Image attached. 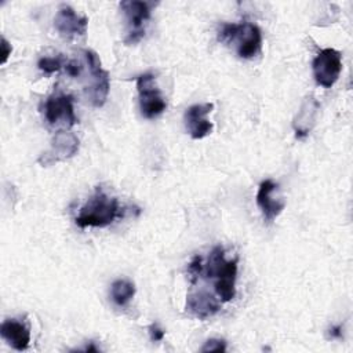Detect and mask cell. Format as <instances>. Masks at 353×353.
<instances>
[{"label":"cell","mask_w":353,"mask_h":353,"mask_svg":"<svg viewBox=\"0 0 353 353\" xmlns=\"http://www.w3.org/2000/svg\"><path fill=\"white\" fill-rule=\"evenodd\" d=\"M317 110H319V103L312 97L303 102L301 110L294 119V130H295V137L298 139H302L309 135L312 127L316 123Z\"/></svg>","instance_id":"15"},{"label":"cell","mask_w":353,"mask_h":353,"mask_svg":"<svg viewBox=\"0 0 353 353\" xmlns=\"http://www.w3.org/2000/svg\"><path fill=\"white\" fill-rule=\"evenodd\" d=\"M137 91L139 110L145 119H156L165 110L167 103L152 73H143L137 77Z\"/></svg>","instance_id":"6"},{"label":"cell","mask_w":353,"mask_h":353,"mask_svg":"<svg viewBox=\"0 0 353 353\" xmlns=\"http://www.w3.org/2000/svg\"><path fill=\"white\" fill-rule=\"evenodd\" d=\"M54 26L62 39L73 40L87 33L88 18L79 15L70 6L62 4L54 18Z\"/></svg>","instance_id":"10"},{"label":"cell","mask_w":353,"mask_h":353,"mask_svg":"<svg viewBox=\"0 0 353 353\" xmlns=\"http://www.w3.org/2000/svg\"><path fill=\"white\" fill-rule=\"evenodd\" d=\"M214 109V103H194L185 110L183 123L188 134L193 139H203L212 132V123L208 120V114Z\"/></svg>","instance_id":"11"},{"label":"cell","mask_w":353,"mask_h":353,"mask_svg":"<svg viewBox=\"0 0 353 353\" xmlns=\"http://www.w3.org/2000/svg\"><path fill=\"white\" fill-rule=\"evenodd\" d=\"M124 215V208L116 197H110L102 188H97L94 194L80 207L74 223L81 228H106Z\"/></svg>","instance_id":"1"},{"label":"cell","mask_w":353,"mask_h":353,"mask_svg":"<svg viewBox=\"0 0 353 353\" xmlns=\"http://www.w3.org/2000/svg\"><path fill=\"white\" fill-rule=\"evenodd\" d=\"M342 336V325L336 324V325H331L327 331V338L328 339H338Z\"/></svg>","instance_id":"21"},{"label":"cell","mask_w":353,"mask_h":353,"mask_svg":"<svg viewBox=\"0 0 353 353\" xmlns=\"http://www.w3.org/2000/svg\"><path fill=\"white\" fill-rule=\"evenodd\" d=\"M79 150V138L69 131L58 130L51 139L50 149L43 152L37 163L43 167L52 165L58 161H65L73 157Z\"/></svg>","instance_id":"8"},{"label":"cell","mask_w":353,"mask_h":353,"mask_svg":"<svg viewBox=\"0 0 353 353\" xmlns=\"http://www.w3.org/2000/svg\"><path fill=\"white\" fill-rule=\"evenodd\" d=\"M135 284L127 279H117L110 285V298L117 306H125L135 295Z\"/></svg>","instance_id":"16"},{"label":"cell","mask_w":353,"mask_h":353,"mask_svg":"<svg viewBox=\"0 0 353 353\" xmlns=\"http://www.w3.org/2000/svg\"><path fill=\"white\" fill-rule=\"evenodd\" d=\"M201 352H226V342L223 339L211 338L200 349Z\"/></svg>","instance_id":"18"},{"label":"cell","mask_w":353,"mask_h":353,"mask_svg":"<svg viewBox=\"0 0 353 353\" xmlns=\"http://www.w3.org/2000/svg\"><path fill=\"white\" fill-rule=\"evenodd\" d=\"M0 47H1V63L4 65V63L7 62V59H8V57L11 55L12 47H11V44L7 41V39H6L4 36L1 37V44H0Z\"/></svg>","instance_id":"20"},{"label":"cell","mask_w":353,"mask_h":353,"mask_svg":"<svg viewBox=\"0 0 353 353\" xmlns=\"http://www.w3.org/2000/svg\"><path fill=\"white\" fill-rule=\"evenodd\" d=\"M201 276L214 280V290L222 302H230L236 296L237 258L228 261L221 245H215L208 259L203 261Z\"/></svg>","instance_id":"2"},{"label":"cell","mask_w":353,"mask_h":353,"mask_svg":"<svg viewBox=\"0 0 353 353\" xmlns=\"http://www.w3.org/2000/svg\"><path fill=\"white\" fill-rule=\"evenodd\" d=\"M83 350H85V352H98L99 349L94 345V342H90V345H87Z\"/></svg>","instance_id":"22"},{"label":"cell","mask_w":353,"mask_h":353,"mask_svg":"<svg viewBox=\"0 0 353 353\" xmlns=\"http://www.w3.org/2000/svg\"><path fill=\"white\" fill-rule=\"evenodd\" d=\"M218 40L233 46L237 55L243 59H252L262 50V32L251 22L222 23L218 30Z\"/></svg>","instance_id":"3"},{"label":"cell","mask_w":353,"mask_h":353,"mask_svg":"<svg viewBox=\"0 0 353 353\" xmlns=\"http://www.w3.org/2000/svg\"><path fill=\"white\" fill-rule=\"evenodd\" d=\"M185 309L190 316L199 320H205L221 310V303L212 294L207 291H196L186 296Z\"/></svg>","instance_id":"13"},{"label":"cell","mask_w":353,"mask_h":353,"mask_svg":"<svg viewBox=\"0 0 353 353\" xmlns=\"http://www.w3.org/2000/svg\"><path fill=\"white\" fill-rule=\"evenodd\" d=\"M277 185L272 179H265L259 183L258 192H256V204L259 210L262 211L263 219L266 222H272L276 219L284 210L285 201L281 199H273V192L276 190Z\"/></svg>","instance_id":"12"},{"label":"cell","mask_w":353,"mask_h":353,"mask_svg":"<svg viewBox=\"0 0 353 353\" xmlns=\"http://www.w3.org/2000/svg\"><path fill=\"white\" fill-rule=\"evenodd\" d=\"M313 77L324 88H331L342 72V54L335 48L321 50L312 62Z\"/></svg>","instance_id":"7"},{"label":"cell","mask_w":353,"mask_h":353,"mask_svg":"<svg viewBox=\"0 0 353 353\" xmlns=\"http://www.w3.org/2000/svg\"><path fill=\"white\" fill-rule=\"evenodd\" d=\"M44 117L50 125L62 123L65 127H72L77 123L73 110V97L69 94H52L44 102Z\"/></svg>","instance_id":"9"},{"label":"cell","mask_w":353,"mask_h":353,"mask_svg":"<svg viewBox=\"0 0 353 353\" xmlns=\"http://www.w3.org/2000/svg\"><path fill=\"white\" fill-rule=\"evenodd\" d=\"M85 63L90 73V84L87 87L88 99L92 106L101 108L108 99L109 88H110V77L109 72L103 69L99 55L92 50H84L83 51Z\"/></svg>","instance_id":"5"},{"label":"cell","mask_w":353,"mask_h":353,"mask_svg":"<svg viewBox=\"0 0 353 353\" xmlns=\"http://www.w3.org/2000/svg\"><path fill=\"white\" fill-rule=\"evenodd\" d=\"M148 332H149V336H150L152 342H160V341H163V338L165 335L164 330L157 323H152L148 327Z\"/></svg>","instance_id":"19"},{"label":"cell","mask_w":353,"mask_h":353,"mask_svg":"<svg viewBox=\"0 0 353 353\" xmlns=\"http://www.w3.org/2000/svg\"><path fill=\"white\" fill-rule=\"evenodd\" d=\"M68 63V59L62 54L54 55V57H41L37 62V68L46 73V74H52L55 72H59L61 69H65Z\"/></svg>","instance_id":"17"},{"label":"cell","mask_w":353,"mask_h":353,"mask_svg":"<svg viewBox=\"0 0 353 353\" xmlns=\"http://www.w3.org/2000/svg\"><path fill=\"white\" fill-rule=\"evenodd\" d=\"M119 6L124 14L127 25V34L124 43L127 46L137 44L145 36L146 23L152 17V8L156 4L141 0H125L121 1Z\"/></svg>","instance_id":"4"},{"label":"cell","mask_w":353,"mask_h":353,"mask_svg":"<svg viewBox=\"0 0 353 353\" xmlns=\"http://www.w3.org/2000/svg\"><path fill=\"white\" fill-rule=\"evenodd\" d=\"M1 338L15 350H26L30 345L29 327L17 319H7L0 325Z\"/></svg>","instance_id":"14"}]
</instances>
